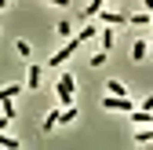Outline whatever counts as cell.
Listing matches in <instances>:
<instances>
[{"mask_svg":"<svg viewBox=\"0 0 153 150\" xmlns=\"http://www.w3.org/2000/svg\"><path fill=\"white\" fill-rule=\"evenodd\" d=\"M55 95H59V106H73V95H76V77L73 73H59V84H55Z\"/></svg>","mask_w":153,"mask_h":150,"instance_id":"cell-1","label":"cell"},{"mask_svg":"<svg viewBox=\"0 0 153 150\" xmlns=\"http://www.w3.org/2000/svg\"><path fill=\"white\" fill-rule=\"evenodd\" d=\"M76 48H80V40H76V37H69V40H66V44H62V48L48 59V66H62L66 59H73V55H76Z\"/></svg>","mask_w":153,"mask_h":150,"instance_id":"cell-2","label":"cell"},{"mask_svg":"<svg viewBox=\"0 0 153 150\" xmlns=\"http://www.w3.org/2000/svg\"><path fill=\"white\" fill-rule=\"evenodd\" d=\"M102 106H106V110H113V114H135V110H139L135 103H131V95H128V99H117V95H106V99H102Z\"/></svg>","mask_w":153,"mask_h":150,"instance_id":"cell-3","label":"cell"},{"mask_svg":"<svg viewBox=\"0 0 153 150\" xmlns=\"http://www.w3.org/2000/svg\"><path fill=\"white\" fill-rule=\"evenodd\" d=\"M99 22H102V26H109V29H117V26H128V15L113 11V8H102V11H99Z\"/></svg>","mask_w":153,"mask_h":150,"instance_id":"cell-4","label":"cell"},{"mask_svg":"<svg viewBox=\"0 0 153 150\" xmlns=\"http://www.w3.org/2000/svg\"><path fill=\"white\" fill-rule=\"evenodd\" d=\"M59 124H62V106H55V110H48V114H44V121H40V132H55Z\"/></svg>","mask_w":153,"mask_h":150,"instance_id":"cell-5","label":"cell"},{"mask_svg":"<svg viewBox=\"0 0 153 150\" xmlns=\"http://www.w3.org/2000/svg\"><path fill=\"white\" fill-rule=\"evenodd\" d=\"M40 81H44L40 62H29V70H26V88H29V92H36V88H40Z\"/></svg>","mask_w":153,"mask_h":150,"instance_id":"cell-6","label":"cell"},{"mask_svg":"<svg viewBox=\"0 0 153 150\" xmlns=\"http://www.w3.org/2000/svg\"><path fill=\"white\" fill-rule=\"evenodd\" d=\"M113 44H117V33H113L109 26H102V33H99V51H106V55H109V51H113Z\"/></svg>","mask_w":153,"mask_h":150,"instance_id":"cell-7","label":"cell"},{"mask_svg":"<svg viewBox=\"0 0 153 150\" xmlns=\"http://www.w3.org/2000/svg\"><path fill=\"white\" fill-rule=\"evenodd\" d=\"M142 59H149V44H146V37H139V40L131 44V62H142Z\"/></svg>","mask_w":153,"mask_h":150,"instance_id":"cell-8","label":"cell"},{"mask_svg":"<svg viewBox=\"0 0 153 150\" xmlns=\"http://www.w3.org/2000/svg\"><path fill=\"white\" fill-rule=\"evenodd\" d=\"M99 33H102L99 26H91V22H84V29L76 33V40H80V44H88V40H95V37H99Z\"/></svg>","mask_w":153,"mask_h":150,"instance_id":"cell-9","label":"cell"},{"mask_svg":"<svg viewBox=\"0 0 153 150\" xmlns=\"http://www.w3.org/2000/svg\"><path fill=\"white\" fill-rule=\"evenodd\" d=\"M106 92H109V95H117V99H128V95H131V92L124 88V81H106Z\"/></svg>","mask_w":153,"mask_h":150,"instance_id":"cell-10","label":"cell"},{"mask_svg":"<svg viewBox=\"0 0 153 150\" xmlns=\"http://www.w3.org/2000/svg\"><path fill=\"white\" fill-rule=\"evenodd\" d=\"M18 92H26L22 84H4L0 88V103H7V99H18Z\"/></svg>","mask_w":153,"mask_h":150,"instance_id":"cell-11","label":"cell"},{"mask_svg":"<svg viewBox=\"0 0 153 150\" xmlns=\"http://www.w3.org/2000/svg\"><path fill=\"white\" fill-rule=\"evenodd\" d=\"M135 143L139 146H153V128H139V132H135Z\"/></svg>","mask_w":153,"mask_h":150,"instance_id":"cell-12","label":"cell"},{"mask_svg":"<svg viewBox=\"0 0 153 150\" xmlns=\"http://www.w3.org/2000/svg\"><path fill=\"white\" fill-rule=\"evenodd\" d=\"M128 22H131V26H149V11H135V15H128Z\"/></svg>","mask_w":153,"mask_h":150,"instance_id":"cell-13","label":"cell"},{"mask_svg":"<svg viewBox=\"0 0 153 150\" xmlns=\"http://www.w3.org/2000/svg\"><path fill=\"white\" fill-rule=\"evenodd\" d=\"M0 150H18V139L4 132V136H0Z\"/></svg>","mask_w":153,"mask_h":150,"instance_id":"cell-14","label":"cell"},{"mask_svg":"<svg viewBox=\"0 0 153 150\" xmlns=\"http://www.w3.org/2000/svg\"><path fill=\"white\" fill-rule=\"evenodd\" d=\"M15 51L22 55V59H29V55H33V44H29V40H18V44H15Z\"/></svg>","mask_w":153,"mask_h":150,"instance_id":"cell-15","label":"cell"},{"mask_svg":"<svg viewBox=\"0 0 153 150\" xmlns=\"http://www.w3.org/2000/svg\"><path fill=\"white\" fill-rule=\"evenodd\" d=\"M55 37H73V22H59L55 26Z\"/></svg>","mask_w":153,"mask_h":150,"instance_id":"cell-16","label":"cell"},{"mask_svg":"<svg viewBox=\"0 0 153 150\" xmlns=\"http://www.w3.org/2000/svg\"><path fill=\"white\" fill-rule=\"evenodd\" d=\"M0 114H4V117H11V121H15V99H7V103H0Z\"/></svg>","mask_w":153,"mask_h":150,"instance_id":"cell-17","label":"cell"},{"mask_svg":"<svg viewBox=\"0 0 153 150\" xmlns=\"http://www.w3.org/2000/svg\"><path fill=\"white\" fill-rule=\"evenodd\" d=\"M73 121H76V106H66L62 110V124H73Z\"/></svg>","mask_w":153,"mask_h":150,"instance_id":"cell-18","label":"cell"},{"mask_svg":"<svg viewBox=\"0 0 153 150\" xmlns=\"http://www.w3.org/2000/svg\"><path fill=\"white\" fill-rule=\"evenodd\" d=\"M102 62H106V51H95V55H91V62H88V66H102Z\"/></svg>","mask_w":153,"mask_h":150,"instance_id":"cell-19","label":"cell"},{"mask_svg":"<svg viewBox=\"0 0 153 150\" xmlns=\"http://www.w3.org/2000/svg\"><path fill=\"white\" fill-rule=\"evenodd\" d=\"M139 110H146V114H153V95H146V99H142V106H139Z\"/></svg>","mask_w":153,"mask_h":150,"instance_id":"cell-20","label":"cell"},{"mask_svg":"<svg viewBox=\"0 0 153 150\" xmlns=\"http://www.w3.org/2000/svg\"><path fill=\"white\" fill-rule=\"evenodd\" d=\"M7 124H11V117H4V114H0V136L7 132Z\"/></svg>","mask_w":153,"mask_h":150,"instance_id":"cell-21","label":"cell"},{"mask_svg":"<svg viewBox=\"0 0 153 150\" xmlns=\"http://www.w3.org/2000/svg\"><path fill=\"white\" fill-rule=\"evenodd\" d=\"M139 4H142V11H149V15H153V0H139Z\"/></svg>","mask_w":153,"mask_h":150,"instance_id":"cell-22","label":"cell"},{"mask_svg":"<svg viewBox=\"0 0 153 150\" xmlns=\"http://www.w3.org/2000/svg\"><path fill=\"white\" fill-rule=\"evenodd\" d=\"M48 4H55V8H66V4H69V0H48Z\"/></svg>","mask_w":153,"mask_h":150,"instance_id":"cell-23","label":"cell"},{"mask_svg":"<svg viewBox=\"0 0 153 150\" xmlns=\"http://www.w3.org/2000/svg\"><path fill=\"white\" fill-rule=\"evenodd\" d=\"M146 44H149V55H153V33H149V37H146Z\"/></svg>","mask_w":153,"mask_h":150,"instance_id":"cell-24","label":"cell"},{"mask_svg":"<svg viewBox=\"0 0 153 150\" xmlns=\"http://www.w3.org/2000/svg\"><path fill=\"white\" fill-rule=\"evenodd\" d=\"M0 8H7V0H0Z\"/></svg>","mask_w":153,"mask_h":150,"instance_id":"cell-25","label":"cell"}]
</instances>
